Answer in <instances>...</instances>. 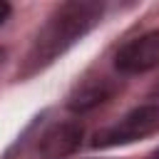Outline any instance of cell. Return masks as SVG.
<instances>
[{
    "label": "cell",
    "mask_w": 159,
    "mask_h": 159,
    "mask_svg": "<svg viewBox=\"0 0 159 159\" xmlns=\"http://www.w3.org/2000/svg\"><path fill=\"white\" fill-rule=\"evenodd\" d=\"M159 132V104H139L119 122L94 134V147H122Z\"/></svg>",
    "instance_id": "2"
},
{
    "label": "cell",
    "mask_w": 159,
    "mask_h": 159,
    "mask_svg": "<svg viewBox=\"0 0 159 159\" xmlns=\"http://www.w3.org/2000/svg\"><path fill=\"white\" fill-rule=\"evenodd\" d=\"M82 127L77 122H62L50 127L40 142H37V154L42 159H65L70 154H75L82 144Z\"/></svg>",
    "instance_id": "4"
},
{
    "label": "cell",
    "mask_w": 159,
    "mask_h": 159,
    "mask_svg": "<svg viewBox=\"0 0 159 159\" xmlns=\"http://www.w3.org/2000/svg\"><path fill=\"white\" fill-rule=\"evenodd\" d=\"M117 92V87L109 82V80H87L82 82L67 99V107L72 112H87V109H94L97 104L107 102L112 94Z\"/></svg>",
    "instance_id": "5"
},
{
    "label": "cell",
    "mask_w": 159,
    "mask_h": 159,
    "mask_svg": "<svg viewBox=\"0 0 159 159\" xmlns=\"http://www.w3.org/2000/svg\"><path fill=\"white\" fill-rule=\"evenodd\" d=\"M152 159H159V149H157V152H154V154H152Z\"/></svg>",
    "instance_id": "7"
},
{
    "label": "cell",
    "mask_w": 159,
    "mask_h": 159,
    "mask_svg": "<svg viewBox=\"0 0 159 159\" xmlns=\"http://www.w3.org/2000/svg\"><path fill=\"white\" fill-rule=\"evenodd\" d=\"M114 67L122 75H139L159 67V30L144 32L122 45L114 55Z\"/></svg>",
    "instance_id": "3"
},
{
    "label": "cell",
    "mask_w": 159,
    "mask_h": 159,
    "mask_svg": "<svg viewBox=\"0 0 159 159\" xmlns=\"http://www.w3.org/2000/svg\"><path fill=\"white\" fill-rule=\"evenodd\" d=\"M2 57H5V50H0V60H2Z\"/></svg>",
    "instance_id": "8"
},
{
    "label": "cell",
    "mask_w": 159,
    "mask_h": 159,
    "mask_svg": "<svg viewBox=\"0 0 159 159\" xmlns=\"http://www.w3.org/2000/svg\"><path fill=\"white\" fill-rule=\"evenodd\" d=\"M102 2H92V0H75V2H65L60 5L47 22L42 25V30L37 32V37L32 40L22 70L17 72L20 77H32L40 70H45L47 65H52L60 55H65L75 42H80L102 17Z\"/></svg>",
    "instance_id": "1"
},
{
    "label": "cell",
    "mask_w": 159,
    "mask_h": 159,
    "mask_svg": "<svg viewBox=\"0 0 159 159\" xmlns=\"http://www.w3.org/2000/svg\"><path fill=\"white\" fill-rule=\"evenodd\" d=\"M10 12H12V7H10V2H5V0H0V27L5 25V20L10 17Z\"/></svg>",
    "instance_id": "6"
}]
</instances>
